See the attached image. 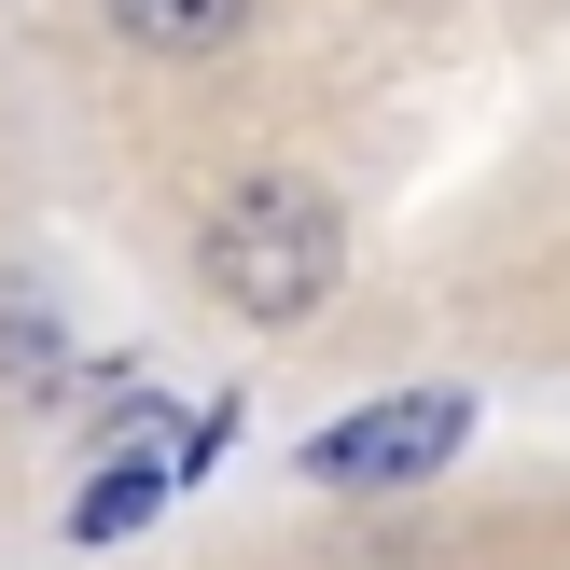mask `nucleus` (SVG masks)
Here are the masks:
<instances>
[{
	"label": "nucleus",
	"mask_w": 570,
	"mask_h": 570,
	"mask_svg": "<svg viewBox=\"0 0 570 570\" xmlns=\"http://www.w3.org/2000/svg\"><path fill=\"white\" fill-rule=\"evenodd\" d=\"M460 432H473L460 390H404V404L334 417V432L306 445V473H321V488H417V473H445V445H460Z\"/></svg>",
	"instance_id": "obj_2"
},
{
	"label": "nucleus",
	"mask_w": 570,
	"mask_h": 570,
	"mask_svg": "<svg viewBox=\"0 0 570 570\" xmlns=\"http://www.w3.org/2000/svg\"><path fill=\"white\" fill-rule=\"evenodd\" d=\"M0 390H56V321L28 293H0Z\"/></svg>",
	"instance_id": "obj_5"
},
{
	"label": "nucleus",
	"mask_w": 570,
	"mask_h": 570,
	"mask_svg": "<svg viewBox=\"0 0 570 570\" xmlns=\"http://www.w3.org/2000/svg\"><path fill=\"white\" fill-rule=\"evenodd\" d=\"M334 265H348V209H334L321 181H293V167H265V181H237L209 209V293L237 306V321H306V306L334 293Z\"/></svg>",
	"instance_id": "obj_1"
},
{
	"label": "nucleus",
	"mask_w": 570,
	"mask_h": 570,
	"mask_svg": "<svg viewBox=\"0 0 570 570\" xmlns=\"http://www.w3.org/2000/svg\"><path fill=\"white\" fill-rule=\"evenodd\" d=\"M126 42H154V56H209V42H237V14L250 0H98Z\"/></svg>",
	"instance_id": "obj_3"
},
{
	"label": "nucleus",
	"mask_w": 570,
	"mask_h": 570,
	"mask_svg": "<svg viewBox=\"0 0 570 570\" xmlns=\"http://www.w3.org/2000/svg\"><path fill=\"white\" fill-rule=\"evenodd\" d=\"M167 488H181V473H154V460H126V473H98V488H83V515H70V529H83V543H111V529H139V515H154Z\"/></svg>",
	"instance_id": "obj_4"
}]
</instances>
